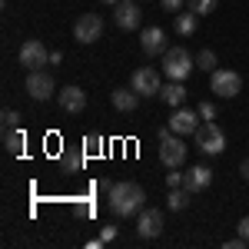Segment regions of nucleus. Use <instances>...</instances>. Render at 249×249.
<instances>
[{
  "label": "nucleus",
  "instance_id": "nucleus-1",
  "mask_svg": "<svg viewBox=\"0 0 249 249\" xmlns=\"http://www.w3.org/2000/svg\"><path fill=\"white\" fill-rule=\"evenodd\" d=\"M107 206L120 219H133L146 206V193L140 183H113V190L107 193Z\"/></svg>",
  "mask_w": 249,
  "mask_h": 249
},
{
  "label": "nucleus",
  "instance_id": "nucleus-2",
  "mask_svg": "<svg viewBox=\"0 0 249 249\" xmlns=\"http://www.w3.org/2000/svg\"><path fill=\"white\" fill-rule=\"evenodd\" d=\"M196 70V57H193L186 47H170L163 53V73L170 80H186Z\"/></svg>",
  "mask_w": 249,
  "mask_h": 249
},
{
  "label": "nucleus",
  "instance_id": "nucleus-3",
  "mask_svg": "<svg viewBox=\"0 0 249 249\" xmlns=\"http://www.w3.org/2000/svg\"><path fill=\"white\" fill-rule=\"evenodd\" d=\"M193 136H196V150L206 153V156H219L226 150V133H223L213 120H206V126H199Z\"/></svg>",
  "mask_w": 249,
  "mask_h": 249
},
{
  "label": "nucleus",
  "instance_id": "nucleus-4",
  "mask_svg": "<svg viewBox=\"0 0 249 249\" xmlns=\"http://www.w3.org/2000/svg\"><path fill=\"white\" fill-rule=\"evenodd\" d=\"M103 37V20L100 14H80L77 23H73V40L77 43H96Z\"/></svg>",
  "mask_w": 249,
  "mask_h": 249
},
{
  "label": "nucleus",
  "instance_id": "nucleus-5",
  "mask_svg": "<svg viewBox=\"0 0 249 249\" xmlns=\"http://www.w3.org/2000/svg\"><path fill=\"white\" fill-rule=\"evenodd\" d=\"M210 90L216 96H236L239 90H243V77L236 73V70H213V77H210Z\"/></svg>",
  "mask_w": 249,
  "mask_h": 249
},
{
  "label": "nucleus",
  "instance_id": "nucleus-6",
  "mask_svg": "<svg viewBox=\"0 0 249 249\" xmlns=\"http://www.w3.org/2000/svg\"><path fill=\"white\" fill-rule=\"evenodd\" d=\"M186 153H190V150H186L183 136H176V133L160 143V160H163V166H170V170H179V166L186 163Z\"/></svg>",
  "mask_w": 249,
  "mask_h": 249
},
{
  "label": "nucleus",
  "instance_id": "nucleus-7",
  "mask_svg": "<svg viewBox=\"0 0 249 249\" xmlns=\"http://www.w3.org/2000/svg\"><path fill=\"white\" fill-rule=\"evenodd\" d=\"M17 60H20V67H27V70H43L50 53H47V47L40 40H27V43H20Z\"/></svg>",
  "mask_w": 249,
  "mask_h": 249
},
{
  "label": "nucleus",
  "instance_id": "nucleus-8",
  "mask_svg": "<svg viewBox=\"0 0 249 249\" xmlns=\"http://www.w3.org/2000/svg\"><path fill=\"white\" fill-rule=\"evenodd\" d=\"M130 87H133L140 96H160V73H156L153 67H140L133 70V77H130Z\"/></svg>",
  "mask_w": 249,
  "mask_h": 249
},
{
  "label": "nucleus",
  "instance_id": "nucleus-9",
  "mask_svg": "<svg viewBox=\"0 0 249 249\" xmlns=\"http://www.w3.org/2000/svg\"><path fill=\"white\" fill-rule=\"evenodd\" d=\"M23 90L34 96V100H50L53 90H57V83H53V77H50L47 70H30V77H27V83H23Z\"/></svg>",
  "mask_w": 249,
  "mask_h": 249
},
{
  "label": "nucleus",
  "instance_id": "nucleus-10",
  "mask_svg": "<svg viewBox=\"0 0 249 249\" xmlns=\"http://www.w3.org/2000/svg\"><path fill=\"white\" fill-rule=\"evenodd\" d=\"M163 223H166L163 219V210H156V206L153 210H143L136 216V236L140 239H156L163 232Z\"/></svg>",
  "mask_w": 249,
  "mask_h": 249
},
{
  "label": "nucleus",
  "instance_id": "nucleus-11",
  "mask_svg": "<svg viewBox=\"0 0 249 249\" xmlns=\"http://www.w3.org/2000/svg\"><path fill=\"white\" fill-rule=\"evenodd\" d=\"M170 130L176 136H193L196 130H199V113L190 110V107H176L173 116H170Z\"/></svg>",
  "mask_w": 249,
  "mask_h": 249
},
{
  "label": "nucleus",
  "instance_id": "nucleus-12",
  "mask_svg": "<svg viewBox=\"0 0 249 249\" xmlns=\"http://www.w3.org/2000/svg\"><path fill=\"white\" fill-rule=\"evenodd\" d=\"M140 17H143V10H140L136 0H120L113 7V20H116L120 30H136L140 27Z\"/></svg>",
  "mask_w": 249,
  "mask_h": 249
},
{
  "label": "nucleus",
  "instance_id": "nucleus-13",
  "mask_svg": "<svg viewBox=\"0 0 249 249\" xmlns=\"http://www.w3.org/2000/svg\"><path fill=\"white\" fill-rule=\"evenodd\" d=\"M140 47H143V53L146 57H163L170 47H166V34L160 30V27H146L143 34H140Z\"/></svg>",
  "mask_w": 249,
  "mask_h": 249
},
{
  "label": "nucleus",
  "instance_id": "nucleus-14",
  "mask_svg": "<svg viewBox=\"0 0 249 249\" xmlns=\"http://www.w3.org/2000/svg\"><path fill=\"white\" fill-rule=\"evenodd\" d=\"M60 110H63V113H83V110H87V93H83V90H80V87H73V83H70V87H63V90H60Z\"/></svg>",
  "mask_w": 249,
  "mask_h": 249
},
{
  "label": "nucleus",
  "instance_id": "nucleus-15",
  "mask_svg": "<svg viewBox=\"0 0 249 249\" xmlns=\"http://www.w3.org/2000/svg\"><path fill=\"white\" fill-rule=\"evenodd\" d=\"M210 183H213V170H206V166H190L183 173V190L190 193H203Z\"/></svg>",
  "mask_w": 249,
  "mask_h": 249
},
{
  "label": "nucleus",
  "instance_id": "nucleus-16",
  "mask_svg": "<svg viewBox=\"0 0 249 249\" xmlns=\"http://www.w3.org/2000/svg\"><path fill=\"white\" fill-rule=\"evenodd\" d=\"M110 100H113V107L120 110V113H133L136 107H140V93H136L133 87H130V90H126V87L113 90V96H110Z\"/></svg>",
  "mask_w": 249,
  "mask_h": 249
},
{
  "label": "nucleus",
  "instance_id": "nucleus-17",
  "mask_svg": "<svg viewBox=\"0 0 249 249\" xmlns=\"http://www.w3.org/2000/svg\"><path fill=\"white\" fill-rule=\"evenodd\" d=\"M160 100L166 103V107H183L186 103V87H183V80H173V83H166L163 90H160Z\"/></svg>",
  "mask_w": 249,
  "mask_h": 249
},
{
  "label": "nucleus",
  "instance_id": "nucleus-18",
  "mask_svg": "<svg viewBox=\"0 0 249 249\" xmlns=\"http://www.w3.org/2000/svg\"><path fill=\"white\" fill-rule=\"evenodd\" d=\"M83 160H87V153H73V150H63V153H60V173H67V176L80 173V170H83Z\"/></svg>",
  "mask_w": 249,
  "mask_h": 249
},
{
  "label": "nucleus",
  "instance_id": "nucleus-19",
  "mask_svg": "<svg viewBox=\"0 0 249 249\" xmlns=\"http://www.w3.org/2000/svg\"><path fill=\"white\" fill-rule=\"evenodd\" d=\"M23 143H27V136H23V130H17V126L3 133V150L10 156H23Z\"/></svg>",
  "mask_w": 249,
  "mask_h": 249
},
{
  "label": "nucleus",
  "instance_id": "nucleus-20",
  "mask_svg": "<svg viewBox=\"0 0 249 249\" xmlns=\"http://www.w3.org/2000/svg\"><path fill=\"white\" fill-rule=\"evenodd\" d=\"M196 17H199V14H193V10H186V14H176V20H173V30H176L179 37H193V34H196Z\"/></svg>",
  "mask_w": 249,
  "mask_h": 249
},
{
  "label": "nucleus",
  "instance_id": "nucleus-21",
  "mask_svg": "<svg viewBox=\"0 0 249 249\" xmlns=\"http://www.w3.org/2000/svg\"><path fill=\"white\" fill-rule=\"evenodd\" d=\"M190 190H183V186H176V190H170V196H166V203H170V210H186V203H190Z\"/></svg>",
  "mask_w": 249,
  "mask_h": 249
},
{
  "label": "nucleus",
  "instance_id": "nucleus-22",
  "mask_svg": "<svg viewBox=\"0 0 249 249\" xmlns=\"http://www.w3.org/2000/svg\"><path fill=\"white\" fill-rule=\"evenodd\" d=\"M83 153L87 156H100L103 153V136L100 133H87L83 136Z\"/></svg>",
  "mask_w": 249,
  "mask_h": 249
},
{
  "label": "nucleus",
  "instance_id": "nucleus-23",
  "mask_svg": "<svg viewBox=\"0 0 249 249\" xmlns=\"http://www.w3.org/2000/svg\"><path fill=\"white\" fill-rule=\"evenodd\" d=\"M196 70L213 73V70H216V53H213V50H199V53H196Z\"/></svg>",
  "mask_w": 249,
  "mask_h": 249
},
{
  "label": "nucleus",
  "instance_id": "nucleus-24",
  "mask_svg": "<svg viewBox=\"0 0 249 249\" xmlns=\"http://www.w3.org/2000/svg\"><path fill=\"white\" fill-rule=\"evenodd\" d=\"M186 7H190L193 14H199V17H206V14H213V10L219 7V0H186Z\"/></svg>",
  "mask_w": 249,
  "mask_h": 249
},
{
  "label": "nucleus",
  "instance_id": "nucleus-25",
  "mask_svg": "<svg viewBox=\"0 0 249 249\" xmlns=\"http://www.w3.org/2000/svg\"><path fill=\"white\" fill-rule=\"evenodd\" d=\"M0 120H3V130H14V126H17V120H20V113H17V110H3Z\"/></svg>",
  "mask_w": 249,
  "mask_h": 249
},
{
  "label": "nucleus",
  "instance_id": "nucleus-26",
  "mask_svg": "<svg viewBox=\"0 0 249 249\" xmlns=\"http://www.w3.org/2000/svg\"><path fill=\"white\" fill-rule=\"evenodd\" d=\"M196 113H199V120H213V116H216V107H213V103H206V100H203V103H199V107H196Z\"/></svg>",
  "mask_w": 249,
  "mask_h": 249
},
{
  "label": "nucleus",
  "instance_id": "nucleus-27",
  "mask_svg": "<svg viewBox=\"0 0 249 249\" xmlns=\"http://www.w3.org/2000/svg\"><path fill=\"white\" fill-rule=\"evenodd\" d=\"M116 236H120V230H116L113 223H110V226H103V232H100V239H103V243H113Z\"/></svg>",
  "mask_w": 249,
  "mask_h": 249
},
{
  "label": "nucleus",
  "instance_id": "nucleus-28",
  "mask_svg": "<svg viewBox=\"0 0 249 249\" xmlns=\"http://www.w3.org/2000/svg\"><path fill=\"white\" fill-rule=\"evenodd\" d=\"M163 3V10H170V14H179V7L186 3V0H160Z\"/></svg>",
  "mask_w": 249,
  "mask_h": 249
},
{
  "label": "nucleus",
  "instance_id": "nucleus-29",
  "mask_svg": "<svg viewBox=\"0 0 249 249\" xmlns=\"http://www.w3.org/2000/svg\"><path fill=\"white\" fill-rule=\"evenodd\" d=\"M166 183H170V190H176V186H183V173H179V170H173L170 176H166Z\"/></svg>",
  "mask_w": 249,
  "mask_h": 249
},
{
  "label": "nucleus",
  "instance_id": "nucleus-30",
  "mask_svg": "<svg viewBox=\"0 0 249 249\" xmlns=\"http://www.w3.org/2000/svg\"><path fill=\"white\" fill-rule=\"evenodd\" d=\"M243 246H246V239H243V236H236V239H230L223 249H243Z\"/></svg>",
  "mask_w": 249,
  "mask_h": 249
},
{
  "label": "nucleus",
  "instance_id": "nucleus-31",
  "mask_svg": "<svg viewBox=\"0 0 249 249\" xmlns=\"http://www.w3.org/2000/svg\"><path fill=\"white\" fill-rule=\"evenodd\" d=\"M96 190H100V193H110V190H113V179H107V176H103V179L96 183Z\"/></svg>",
  "mask_w": 249,
  "mask_h": 249
},
{
  "label": "nucleus",
  "instance_id": "nucleus-32",
  "mask_svg": "<svg viewBox=\"0 0 249 249\" xmlns=\"http://www.w3.org/2000/svg\"><path fill=\"white\" fill-rule=\"evenodd\" d=\"M239 236L249 243V216H246V219H239Z\"/></svg>",
  "mask_w": 249,
  "mask_h": 249
},
{
  "label": "nucleus",
  "instance_id": "nucleus-33",
  "mask_svg": "<svg viewBox=\"0 0 249 249\" xmlns=\"http://www.w3.org/2000/svg\"><path fill=\"white\" fill-rule=\"evenodd\" d=\"M170 136H173L170 126H160V130H156V140H160V143H163V140H170Z\"/></svg>",
  "mask_w": 249,
  "mask_h": 249
},
{
  "label": "nucleus",
  "instance_id": "nucleus-34",
  "mask_svg": "<svg viewBox=\"0 0 249 249\" xmlns=\"http://www.w3.org/2000/svg\"><path fill=\"white\" fill-rule=\"evenodd\" d=\"M239 176H243V179H249V156L239 163Z\"/></svg>",
  "mask_w": 249,
  "mask_h": 249
},
{
  "label": "nucleus",
  "instance_id": "nucleus-35",
  "mask_svg": "<svg viewBox=\"0 0 249 249\" xmlns=\"http://www.w3.org/2000/svg\"><path fill=\"white\" fill-rule=\"evenodd\" d=\"M50 63H53V67H57V63H63V53H60V50H53V53H50Z\"/></svg>",
  "mask_w": 249,
  "mask_h": 249
},
{
  "label": "nucleus",
  "instance_id": "nucleus-36",
  "mask_svg": "<svg viewBox=\"0 0 249 249\" xmlns=\"http://www.w3.org/2000/svg\"><path fill=\"white\" fill-rule=\"evenodd\" d=\"M100 3H107V7H116V3H120V0H100Z\"/></svg>",
  "mask_w": 249,
  "mask_h": 249
}]
</instances>
